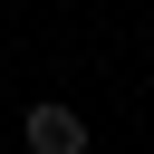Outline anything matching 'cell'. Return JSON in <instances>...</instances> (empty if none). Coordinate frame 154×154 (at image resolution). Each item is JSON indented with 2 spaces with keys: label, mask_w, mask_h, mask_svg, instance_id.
<instances>
[{
  "label": "cell",
  "mask_w": 154,
  "mask_h": 154,
  "mask_svg": "<svg viewBox=\"0 0 154 154\" xmlns=\"http://www.w3.org/2000/svg\"><path fill=\"white\" fill-rule=\"evenodd\" d=\"M19 144H29V154H87V116L58 106V96H38V106L19 116Z\"/></svg>",
  "instance_id": "obj_1"
}]
</instances>
